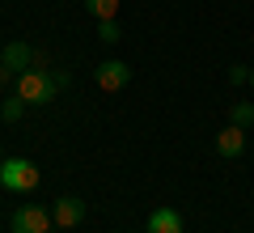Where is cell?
Returning <instances> with one entry per match:
<instances>
[{
	"instance_id": "obj_1",
	"label": "cell",
	"mask_w": 254,
	"mask_h": 233,
	"mask_svg": "<svg viewBox=\"0 0 254 233\" xmlns=\"http://www.w3.org/2000/svg\"><path fill=\"white\" fill-rule=\"evenodd\" d=\"M55 89H60V85H55L51 68H47V72H38V68L17 72V98L26 102V106H43V102H51Z\"/></svg>"
},
{
	"instance_id": "obj_2",
	"label": "cell",
	"mask_w": 254,
	"mask_h": 233,
	"mask_svg": "<svg viewBox=\"0 0 254 233\" xmlns=\"http://www.w3.org/2000/svg\"><path fill=\"white\" fill-rule=\"evenodd\" d=\"M0 187L4 191H34L38 187V165L30 157H9L0 161Z\"/></svg>"
},
{
	"instance_id": "obj_3",
	"label": "cell",
	"mask_w": 254,
	"mask_h": 233,
	"mask_svg": "<svg viewBox=\"0 0 254 233\" xmlns=\"http://www.w3.org/2000/svg\"><path fill=\"white\" fill-rule=\"evenodd\" d=\"M51 216L43 212V208H34V204H21L17 212H13V221H9V229L13 233H51Z\"/></svg>"
},
{
	"instance_id": "obj_4",
	"label": "cell",
	"mask_w": 254,
	"mask_h": 233,
	"mask_svg": "<svg viewBox=\"0 0 254 233\" xmlns=\"http://www.w3.org/2000/svg\"><path fill=\"white\" fill-rule=\"evenodd\" d=\"M51 221L60 225V229H72V225H81V221H85V199H76V195H64V199H55V208H51Z\"/></svg>"
},
{
	"instance_id": "obj_5",
	"label": "cell",
	"mask_w": 254,
	"mask_h": 233,
	"mask_svg": "<svg viewBox=\"0 0 254 233\" xmlns=\"http://www.w3.org/2000/svg\"><path fill=\"white\" fill-rule=\"evenodd\" d=\"M127 81H131V68H127L123 60H106V64H98V85H102L106 93L123 89Z\"/></svg>"
},
{
	"instance_id": "obj_6",
	"label": "cell",
	"mask_w": 254,
	"mask_h": 233,
	"mask_svg": "<svg viewBox=\"0 0 254 233\" xmlns=\"http://www.w3.org/2000/svg\"><path fill=\"white\" fill-rule=\"evenodd\" d=\"M0 64L9 72H30L34 68V47L30 43H9L4 51H0Z\"/></svg>"
},
{
	"instance_id": "obj_7",
	"label": "cell",
	"mask_w": 254,
	"mask_h": 233,
	"mask_svg": "<svg viewBox=\"0 0 254 233\" xmlns=\"http://www.w3.org/2000/svg\"><path fill=\"white\" fill-rule=\"evenodd\" d=\"M242 149H246V127L229 123L225 132L216 136V153H220V157H242Z\"/></svg>"
},
{
	"instance_id": "obj_8",
	"label": "cell",
	"mask_w": 254,
	"mask_h": 233,
	"mask_svg": "<svg viewBox=\"0 0 254 233\" xmlns=\"http://www.w3.org/2000/svg\"><path fill=\"white\" fill-rule=\"evenodd\" d=\"M148 233H182V216L174 208H153L148 212Z\"/></svg>"
},
{
	"instance_id": "obj_9",
	"label": "cell",
	"mask_w": 254,
	"mask_h": 233,
	"mask_svg": "<svg viewBox=\"0 0 254 233\" xmlns=\"http://www.w3.org/2000/svg\"><path fill=\"white\" fill-rule=\"evenodd\" d=\"M85 9H89L98 21H115V13H119V0H85Z\"/></svg>"
},
{
	"instance_id": "obj_10",
	"label": "cell",
	"mask_w": 254,
	"mask_h": 233,
	"mask_svg": "<svg viewBox=\"0 0 254 233\" xmlns=\"http://www.w3.org/2000/svg\"><path fill=\"white\" fill-rule=\"evenodd\" d=\"M21 115H26V102H21L17 93H13V98H4V106H0V119H4V123H17Z\"/></svg>"
},
{
	"instance_id": "obj_11",
	"label": "cell",
	"mask_w": 254,
	"mask_h": 233,
	"mask_svg": "<svg viewBox=\"0 0 254 233\" xmlns=\"http://www.w3.org/2000/svg\"><path fill=\"white\" fill-rule=\"evenodd\" d=\"M98 38H102L106 47H115L119 38H123V30H119V21H98Z\"/></svg>"
},
{
	"instance_id": "obj_12",
	"label": "cell",
	"mask_w": 254,
	"mask_h": 233,
	"mask_svg": "<svg viewBox=\"0 0 254 233\" xmlns=\"http://www.w3.org/2000/svg\"><path fill=\"white\" fill-rule=\"evenodd\" d=\"M233 123L237 127H250L254 123V106H250V102H237V106H233Z\"/></svg>"
},
{
	"instance_id": "obj_13",
	"label": "cell",
	"mask_w": 254,
	"mask_h": 233,
	"mask_svg": "<svg viewBox=\"0 0 254 233\" xmlns=\"http://www.w3.org/2000/svg\"><path fill=\"white\" fill-rule=\"evenodd\" d=\"M9 77H13V72H9V68H4V64H0V85H4V81H9Z\"/></svg>"
},
{
	"instance_id": "obj_14",
	"label": "cell",
	"mask_w": 254,
	"mask_h": 233,
	"mask_svg": "<svg viewBox=\"0 0 254 233\" xmlns=\"http://www.w3.org/2000/svg\"><path fill=\"white\" fill-rule=\"evenodd\" d=\"M250 85H254V68H250Z\"/></svg>"
},
{
	"instance_id": "obj_15",
	"label": "cell",
	"mask_w": 254,
	"mask_h": 233,
	"mask_svg": "<svg viewBox=\"0 0 254 233\" xmlns=\"http://www.w3.org/2000/svg\"><path fill=\"white\" fill-rule=\"evenodd\" d=\"M0 161H4V157H0Z\"/></svg>"
}]
</instances>
